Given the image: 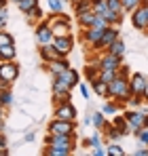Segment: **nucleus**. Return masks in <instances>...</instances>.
Instances as JSON below:
<instances>
[{
    "label": "nucleus",
    "mask_w": 148,
    "mask_h": 156,
    "mask_svg": "<svg viewBox=\"0 0 148 156\" xmlns=\"http://www.w3.org/2000/svg\"><path fill=\"white\" fill-rule=\"evenodd\" d=\"M129 78L117 74V78L108 84V99H114L121 105V110L127 108V99H129Z\"/></svg>",
    "instance_id": "nucleus-1"
},
{
    "label": "nucleus",
    "mask_w": 148,
    "mask_h": 156,
    "mask_svg": "<svg viewBox=\"0 0 148 156\" xmlns=\"http://www.w3.org/2000/svg\"><path fill=\"white\" fill-rule=\"evenodd\" d=\"M47 23H49L53 36H66V34H72V23H70V17L64 15V13H51L49 17H45Z\"/></svg>",
    "instance_id": "nucleus-2"
},
{
    "label": "nucleus",
    "mask_w": 148,
    "mask_h": 156,
    "mask_svg": "<svg viewBox=\"0 0 148 156\" xmlns=\"http://www.w3.org/2000/svg\"><path fill=\"white\" fill-rule=\"evenodd\" d=\"M45 146H53V148L64 150L66 154H72L76 150V135H55V133H49L45 137Z\"/></svg>",
    "instance_id": "nucleus-3"
},
{
    "label": "nucleus",
    "mask_w": 148,
    "mask_h": 156,
    "mask_svg": "<svg viewBox=\"0 0 148 156\" xmlns=\"http://www.w3.org/2000/svg\"><path fill=\"white\" fill-rule=\"evenodd\" d=\"M47 133H55V135H76V122L74 120L53 118L49 125H47Z\"/></svg>",
    "instance_id": "nucleus-4"
},
{
    "label": "nucleus",
    "mask_w": 148,
    "mask_h": 156,
    "mask_svg": "<svg viewBox=\"0 0 148 156\" xmlns=\"http://www.w3.org/2000/svg\"><path fill=\"white\" fill-rule=\"evenodd\" d=\"M104 26H91V27H83V34H80V40H83V44L85 47H89L91 51L95 49V44L99 42V38H102V34H104Z\"/></svg>",
    "instance_id": "nucleus-5"
},
{
    "label": "nucleus",
    "mask_w": 148,
    "mask_h": 156,
    "mask_svg": "<svg viewBox=\"0 0 148 156\" xmlns=\"http://www.w3.org/2000/svg\"><path fill=\"white\" fill-rule=\"evenodd\" d=\"M129 21H131L133 30L148 32V13H146V6H144V2H142L138 9H133V11L129 13Z\"/></svg>",
    "instance_id": "nucleus-6"
},
{
    "label": "nucleus",
    "mask_w": 148,
    "mask_h": 156,
    "mask_svg": "<svg viewBox=\"0 0 148 156\" xmlns=\"http://www.w3.org/2000/svg\"><path fill=\"white\" fill-rule=\"evenodd\" d=\"M53 116L55 118H61V120H78V110L72 101H66V104H57L53 110Z\"/></svg>",
    "instance_id": "nucleus-7"
},
{
    "label": "nucleus",
    "mask_w": 148,
    "mask_h": 156,
    "mask_svg": "<svg viewBox=\"0 0 148 156\" xmlns=\"http://www.w3.org/2000/svg\"><path fill=\"white\" fill-rule=\"evenodd\" d=\"M117 38H121V32H119V26H106L104 30V34H102V38H99V42L95 44V49L93 51H106Z\"/></svg>",
    "instance_id": "nucleus-8"
},
{
    "label": "nucleus",
    "mask_w": 148,
    "mask_h": 156,
    "mask_svg": "<svg viewBox=\"0 0 148 156\" xmlns=\"http://www.w3.org/2000/svg\"><path fill=\"white\" fill-rule=\"evenodd\" d=\"M34 38H36V42H38V47L53 42V32H51L47 19H43V21H38V23L34 26Z\"/></svg>",
    "instance_id": "nucleus-9"
},
{
    "label": "nucleus",
    "mask_w": 148,
    "mask_h": 156,
    "mask_svg": "<svg viewBox=\"0 0 148 156\" xmlns=\"http://www.w3.org/2000/svg\"><path fill=\"white\" fill-rule=\"evenodd\" d=\"M53 49L59 53L61 57H68L70 55V51H72L74 47V36L72 34H66V36H53Z\"/></svg>",
    "instance_id": "nucleus-10"
},
{
    "label": "nucleus",
    "mask_w": 148,
    "mask_h": 156,
    "mask_svg": "<svg viewBox=\"0 0 148 156\" xmlns=\"http://www.w3.org/2000/svg\"><path fill=\"white\" fill-rule=\"evenodd\" d=\"M123 116L127 118V125L131 127V133L144 127V120H146V112H142V110H138V108H131V110L123 112Z\"/></svg>",
    "instance_id": "nucleus-11"
},
{
    "label": "nucleus",
    "mask_w": 148,
    "mask_h": 156,
    "mask_svg": "<svg viewBox=\"0 0 148 156\" xmlns=\"http://www.w3.org/2000/svg\"><path fill=\"white\" fill-rule=\"evenodd\" d=\"M19 63L13 61H0V80H9V82H15L19 78Z\"/></svg>",
    "instance_id": "nucleus-12"
},
{
    "label": "nucleus",
    "mask_w": 148,
    "mask_h": 156,
    "mask_svg": "<svg viewBox=\"0 0 148 156\" xmlns=\"http://www.w3.org/2000/svg\"><path fill=\"white\" fill-rule=\"evenodd\" d=\"M93 61L98 63L99 70H119V66L123 63V57H117V55H110V53L104 51V55H99Z\"/></svg>",
    "instance_id": "nucleus-13"
},
{
    "label": "nucleus",
    "mask_w": 148,
    "mask_h": 156,
    "mask_svg": "<svg viewBox=\"0 0 148 156\" xmlns=\"http://www.w3.org/2000/svg\"><path fill=\"white\" fill-rule=\"evenodd\" d=\"M51 78H57V80H61L70 91H72L74 87H78V82H80V74L72 70V68H68V70H64L61 74H57V76H51Z\"/></svg>",
    "instance_id": "nucleus-14"
},
{
    "label": "nucleus",
    "mask_w": 148,
    "mask_h": 156,
    "mask_svg": "<svg viewBox=\"0 0 148 156\" xmlns=\"http://www.w3.org/2000/svg\"><path fill=\"white\" fill-rule=\"evenodd\" d=\"M144 84H146V76L144 74H140V72L129 74V93L131 95H142Z\"/></svg>",
    "instance_id": "nucleus-15"
},
{
    "label": "nucleus",
    "mask_w": 148,
    "mask_h": 156,
    "mask_svg": "<svg viewBox=\"0 0 148 156\" xmlns=\"http://www.w3.org/2000/svg\"><path fill=\"white\" fill-rule=\"evenodd\" d=\"M68 68H70V63H68L66 57H59V59H55V61H45V70L49 72L51 76H57V74H61V72L68 70Z\"/></svg>",
    "instance_id": "nucleus-16"
},
{
    "label": "nucleus",
    "mask_w": 148,
    "mask_h": 156,
    "mask_svg": "<svg viewBox=\"0 0 148 156\" xmlns=\"http://www.w3.org/2000/svg\"><path fill=\"white\" fill-rule=\"evenodd\" d=\"M98 19H99V15L93 11V9H91V11H85V13H80V15H76V21H78L80 27L98 26Z\"/></svg>",
    "instance_id": "nucleus-17"
},
{
    "label": "nucleus",
    "mask_w": 148,
    "mask_h": 156,
    "mask_svg": "<svg viewBox=\"0 0 148 156\" xmlns=\"http://www.w3.org/2000/svg\"><path fill=\"white\" fill-rule=\"evenodd\" d=\"M99 17H104V21H106L108 26H121V23H123V19H125L123 13H117V11H110V9H106Z\"/></svg>",
    "instance_id": "nucleus-18"
},
{
    "label": "nucleus",
    "mask_w": 148,
    "mask_h": 156,
    "mask_svg": "<svg viewBox=\"0 0 148 156\" xmlns=\"http://www.w3.org/2000/svg\"><path fill=\"white\" fill-rule=\"evenodd\" d=\"M112 127H117V129L121 131V135H123V137H125V135H129V133H131V127L127 125V118H125V116L121 114V112L112 116Z\"/></svg>",
    "instance_id": "nucleus-19"
},
{
    "label": "nucleus",
    "mask_w": 148,
    "mask_h": 156,
    "mask_svg": "<svg viewBox=\"0 0 148 156\" xmlns=\"http://www.w3.org/2000/svg\"><path fill=\"white\" fill-rule=\"evenodd\" d=\"M38 53H40V59L43 61H55V59H59L61 55L53 49V44H43V47H38Z\"/></svg>",
    "instance_id": "nucleus-20"
},
{
    "label": "nucleus",
    "mask_w": 148,
    "mask_h": 156,
    "mask_svg": "<svg viewBox=\"0 0 148 156\" xmlns=\"http://www.w3.org/2000/svg\"><path fill=\"white\" fill-rule=\"evenodd\" d=\"M91 84V91L98 95V97H102V99H108V82H104V80H93V82H89Z\"/></svg>",
    "instance_id": "nucleus-21"
},
{
    "label": "nucleus",
    "mask_w": 148,
    "mask_h": 156,
    "mask_svg": "<svg viewBox=\"0 0 148 156\" xmlns=\"http://www.w3.org/2000/svg\"><path fill=\"white\" fill-rule=\"evenodd\" d=\"M83 76L85 80H89V82H93V80H98L99 78V68L95 61H89L87 66H85V70H83Z\"/></svg>",
    "instance_id": "nucleus-22"
},
{
    "label": "nucleus",
    "mask_w": 148,
    "mask_h": 156,
    "mask_svg": "<svg viewBox=\"0 0 148 156\" xmlns=\"http://www.w3.org/2000/svg\"><path fill=\"white\" fill-rule=\"evenodd\" d=\"M25 17H28V23H30V26H36L38 21H43V19H45V11H43V6L38 4V6H36V9H32Z\"/></svg>",
    "instance_id": "nucleus-23"
},
{
    "label": "nucleus",
    "mask_w": 148,
    "mask_h": 156,
    "mask_svg": "<svg viewBox=\"0 0 148 156\" xmlns=\"http://www.w3.org/2000/svg\"><path fill=\"white\" fill-rule=\"evenodd\" d=\"M125 51H127V44H125L121 38H117L108 49H106V53H110V55H117V57H123L125 55Z\"/></svg>",
    "instance_id": "nucleus-24"
},
{
    "label": "nucleus",
    "mask_w": 148,
    "mask_h": 156,
    "mask_svg": "<svg viewBox=\"0 0 148 156\" xmlns=\"http://www.w3.org/2000/svg\"><path fill=\"white\" fill-rule=\"evenodd\" d=\"M106 122H108V118H106V114H104L102 110L91 114V125H93V129H95V131H102Z\"/></svg>",
    "instance_id": "nucleus-25"
},
{
    "label": "nucleus",
    "mask_w": 148,
    "mask_h": 156,
    "mask_svg": "<svg viewBox=\"0 0 148 156\" xmlns=\"http://www.w3.org/2000/svg\"><path fill=\"white\" fill-rule=\"evenodd\" d=\"M102 112H104L106 116H114V114H119V112H121V105L117 104L114 99H106L104 105H102Z\"/></svg>",
    "instance_id": "nucleus-26"
},
{
    "label": "nucleus",
    "mask_w": 148,
    "mask_h": 156,
    "mask_svg": "<svg viewBox=\"0 0 148 156\" xmlns=\"http://www.w3.org/2000/svg\"><path fill=\"white\" fill-rule=\"evenodd\" d=\"M104 137H102V131H95L93 129V135L89 139H83V148H95V146H102Z\"/></svg>",
    "instance_id": "nucleus-27"
},
{
    "label": "nucleus",
    "mask_w": 148,
    "mask_h": 156,
    "mask_svg": "<svg viewBox=\"0 0 148 156\" xmlns=\"http://www.w3.org/2000/svg\"><path fill=\"white\" fill-rule=\"evenodd\" d=\"M15 44H6V47H0V61H13L15 59Z\"/></svg>",
    "instance_id": "nucleus-28"
},
{
    "label": "nucleus",
    "mask_w": 148,
    "mask_h": 156,
    "mask_svg": "<svg viewBox=\"0 0 148 156\" xmlns=\"http://www.w3.org/2000/svg\"><path fill=\"white\" fill-rule=\"evenodd\" d=\"M40 4V0H19L17 2V9H19V13H24V15H28L32 9H36Z\"/></svg>",
    "instance_id": "nucleus-29"
},
{
    "label": "nucleus",
    "mask_w": 148,
    "mask_h": 156,
    "mask_svg": "<svg viewBox=\"0 0 148 156\" xmlns=\"http://www.w3.org/2000/svg\"><path fill=\"white\" fill-rule=\"evenodd\" d=\"M106 156H125V150L119 141H110L106 146Z\"/></svg>",
    "instance_id": "nucleus-30"
},
{
    "label": "nucleus",
    "mask_w": 148,
    "mask_h": 156,
    "mask_svg": "<svg viewBox=\"0 0 148 156\" xmlns=\"http://www.w3.org/2000/svg\"><path fill=\"white\" fill-rule=\"evenodd\" d=\"M72 6H74V13L80 15V13H85V11H91V9H93V2H91V0H76Z\"/></svg>",
    "instance_id": "nucleus-31"
},
{
    "label": "nucleus",
    "mask_w": 148,
    "mask_h": 156,
    "mask_svg": "<svg viewBox=\"0 0 148 156\" xmlns=\"http://www.w3.org/2000/svg\"><path fill=\"white\" fill-rule=\"evenodd\" d=\"M0 101H2V105H4V108L13 105V101H15L13 91H11V89H2V91H0Z\"/></svg>",
    "instance_id": "nucleus-32"
},
{
    "label": "nucleus",
    "mask_w": 148,
    "mask_h": 156,
    "mask_svg": "<svg viewBox=\"0 0 148 156\" xmlns=\"http://www.w3.org/2000/svg\"><path fill=\"white\" fill-rule=\"evenodd\" d=\"M66 2H68V0H47V4H49V11H51V13H64Z\"/></svg>",
    "instance_id": "nucleus-33"
},
{
    "label": "nucleus",
    "mask_w": 148,
    "mask_h": 156,
    "mask_svg": "<svg viewBox=\"0 0 148 156\" xmlns=\"http://www.w3.org/2000/svg\"><path fill=\"white\" fill-rule=\"evenodd\" d=\"M6 44H15V38H13L11 32L0 30V47H6Z\"/></svg>",
    "instance_id": "nucleus-34"
},
{
    "label": "nucleus",
    "mask_w": 148,
    "mask_h": 156,
    "mask_svg": "<svg viewBox=\"0 0 148 156\" xmlns=\"http://www.w3.org/2000/svg\"><path fill=\"white\" fill-rule=\"evenodd\" d=\"M142 2H144V0H121V4H123V11H125V13H131V11H133V9H138Z\"/></svg>",
    "instance_id": "nucleus-35"
},
{
    "label": "nucleus",
    "mask_w": 148,
    "mask_h": 156,
    "mask_svg": "<svg viewBox=\"0 0 148 156\" xmlns=\"http://www.w3.org/2000/svg\"><path fill=\"white\" fill-rule=\"evenodd\" d=\"M133 135H135V139H138L140 144H144V146H148V127H142V129L133 131Z\"/></svg>",
    "instance_id": "nucleus-36"
},
{
    "label": "nucleus",
    "mask_w": 148,
    "mask_h": 156,
    "mask_svg": "<svg viewBox=\"0 0 148 156\" xmlns=\"http://www.w3.org/2000/svg\"><path fill=\"white\" fill-rule=\"evenodd\" d=\"M51 89H53V93H70V89H68V87H66L61 80H57V78H53Z\"/></svg>",
    "instance_id": "nucleus-37"
},
{
    "label": "nucleus",
    "mask_w": 148,
    "mask_h": 156,
    "mask_svg": "<svg viewBox=\"0 0 148 156\" xmlns=\"http://www.w3.org/2000/svg\"><path fill=\"white\" fill-rule=\"evenodd\" d=\"M117 78V70H99V80H104V82H112Z\"/></svg>",
    "instance_id": "nucleus-38"
},
{
    "label": "nucleus",
    "mask_w": 148,
    "mask_h": 156,
    "mask_svg": "<svg viewBox=\"0 0 148 156\" xmlns=\"http://www.w3.org/2000/svg\"><path fill=\"white\" fill-rule=\"evenodd\" d=\"M78 91H80V97H83L85 101H89V99H91V87H89V84L78 82Z\"/></svg>",
    "instance_id": "nucleus-39"
},
{
    "label": "nucleus",
    "mask_w": 148,
    "mask_h": 156,
    "mask_svg": "<svg viewBox=\"0 0 148 156\" xmlns=\"http://www.w3.org/2000/svg\"><path fill=\"white\" fill-rule=\"evenodd\" d=\"M70 101V93H53V105Z\"/></svg>",
    "instance_id": "nucleus-40"
},
{
    "label": "nucleus",
    "mask_w": 148,
    "mask_h": 156,
    "mask_svg": "<svg viewBox=\"0 0 148 156\" xmlns=\"http://www.w3.org/2000/svg\"><path fill=\"white\" fill-rule=\"evenodd\" d=\"M106 4H108V9H110V11H117V13H123V15H125L121 0H106Z\"/></svg>",
    "instance_id": "nucleus-41"
},
{
    "label": "nucleus",
    "mask_w": 148,
    "mask_h": 156,
    "mask_svg": "<svg viewBox=\"0 0 148 156\" xmlns=\"http://www.w3.org/2000/svg\"><path fill=\"white\" fill-rule=\"evenodd\" d=\"M133 154H135V156H148V146H144V144L138 141V150H135Z\"/></svg>",
    "instance_id": "nucleus-42"
},
{
    "label": "nucleus",
    "mask_w": 148,
    "mask_h": 156,
    "mask_svg": "<svg viewBox=\"0 0 148 156\" xmlns=\"http://www.w3.org/2000/svg\"><path fill=\"white\" fill-rule=\"evenodd\" d=\"M91 154L93 156H106V146H95V148L91 150Z\"/></svg>",
    "instance_id": "nucleus-43"
},
{
    "label": "nucleus",
    "mask_w": 148,
    "mask_h": 156,
    "mask_svg": "<svg viewBox=\"0 0 148 156\" xmlns=\"http://www.w3.org/2000/svg\"><path fill=\"white\" fill-rule=\"evenodd\" d=\"M0 150H9V141H6L4 131H0Z\"/></svg>",
    "instance_id": "nucleus-44"
},
{
    "label": "nucleus",
    "mask_w": 148,
    "mask_h": 156,
    "mask_svg": "<svg viewBox=\"0 0 148 156\" xmlns=\"http://www.w3.org/2000/svg\"><path fill=\"white\" fill-rule=\"evenodd\" d=\"M0 21H2V23H6V21H9V11H6V6H2V9H0Z\"/></svg>",
    "instance_id": "nucleus-45"
},
{
    "label": "nucleus",
    "mask_w": 148,
    "mask_h": 156,
    "mask_svg": "<svg viewBox=\"0 0 148 156\" xmlns=\"http://www.w3.org/2000/svg\"><path fill=\"white\" fill-rule=\"evenodd\" d=\"M142 97H144V104H148V78H146V84H144V91H142Z\"/></svg>",
    "instance_id": "nucleus-46"
},
{
    "label": "nucleus",
    "mask_w": 148,
    "mask_h": 156,
    "mask_svg": "<svg viewBox=\"0 0 148 156\" xmlns=\"http://www.w3.org/2000/svg\"><path fill=\"white\" fill-rule=\"evenodd\" d=\"M4 120H6V114H4V110H0V129L4 131Z\"/></svg>",
    "instance_id": "nucleus-47"
},
{
    "label": "nucleus",
    "mask_w": 148,
    "mask_h": 156,
    "mask_svg": "<svg viewBox=\"0 0 148 156\" xmlns=\"http://www.w3.org/2000/svg\"><path fill=\"white\" fill-rule=\"evenodd\" d=\"M11 84H13V82H9V80H0V91H2V89H11Z\"/></svg>",
    "instance_id": "nucleus-48"
},
{
    "label": "nucleus",
    "mask_w": 148,
    "mask_h": 156,
    "mask_svg": "<svg viewBox=\"0 0 148 156\" xmlns=\"http://www.w3.org/2000/svg\"><path fill=\"white\" fill-rule=\"evenodd\" d=\"M83 125H91V114H87V116L83 118Z\"/></svg>",
    "instance_id": "nucleus-49"
},
{
    "label": "nucleus",
    "mask_w": 148,
    "mask_h": 156,
    "mask_svg": "<svg viewBox=\"0 0 148 156\" xmlns=\"http://www.w3.org/2000/svg\"><path fill=\"white\" fill-rule=\"evenodd\" d=\"M24 139H25V141H32V139H34V133H25Z\"/></svg>",
    "instance_id": "nucleus-50"
},
{
    "label": "nucleus",
    "mask_w": 148,
    "mask_h": 156,
    "mask_svg": "<svg viewBox=\"0 0 148 156\" xmlns=\"http://www.w3.org/2000/svg\"><path fill=\"white\" fill-rule=\"evenodd\" d=\"M6 4H9V0H0V9H2V6H6Z\"/></svg>",
    "instance_id": "nucleus-51"
},
{
    "label": "nucleus",
    "mask_w": 148,
    "mask_h": 156,
    "mask_svg": "<svg viewBox=\"0 0 148 156\" xmlns=\"http://www.w3.org/2000/svg\"><path fill=\"white\" fill-rule=\"evenodd\" d=\"M9 154V150H0V156H6Z\"/></svg>",
    "instance_id": "nucleus-52"
},
{
    "label": "nucleus",
    "mask_w": 148,
    "mask_h": 156,
    "mask_svg": "<svg viewBox=\"0 0 148 156\" xmlns=\"http://www.w3.org/2000/svg\"><path fill=\"white\" fill-rule=\"evenodd\" d=\"M144 127H148V112H146V120H144Z\"/></svg>",
    "instance_id": "nucleus-53"
},
{
    "label": "nucleus",
    "mask_w": 148,
    "mask_h": 156,
    "mask_svg": "<svg viewBox=\"0 0 148 156\" xmlns=\"http://www.w3.org/2000/svg\"><path fill=\"white\" fill-rule=\"evenodd\" d=\"M144 6H146V13H148V0H144Z\"/></svg>",
    "instance_id": "nucleus-54"
},
{
    "label": "nucleus",
    "mask_w": 148,
    "mask_h": 156,
    "mask_svg": "<svg viewBox=\"0 0 148 156\" xmlns=\"http://www.w3.org/2000/svg\"><path fill=\"white\" fill-rule=\"evenodd\" d=\"M4 26H6V23H2V21H0V30H4Z\"/></svg>",
    "instance_id": "nucleus-55"
},
{
    "label": "nucleus",
    "mask_w": 148,
    "mask_h": 156,
    "mask_svg": "<svg viewBox=\"0 0 148 156\" xmlns=\"http://www.w3.org/2000/svg\"><path fill=\"white\" fill-rule=\"evenodd\" d=\"M0 110H6V108H4V105H2V101H0Z\"/></svg>",
    "instance_id": "nucleus-56"
},
{
    "label": "nucleus",
    "mask_w": 148,
    "mask_h": 156,
    "mask_svg": "<svg viewBox=\"0 0 148 156\" xmlns=\"http://www.w3.org/2000/svg\"><path fill=\"white\" fill-rule=\"evenodd\" d=\"M91 2H93V4H95V2H102V0H91Z\"/></svg>",
    "instance_id": "nucleus-57"
},
{
    "label": "nucleus",
    "mask_w": 148,
    "mask_h": 156,
    "mask_svg": "<svg viewBox=\"0 0 148 156\" xmlns=\"http://www.w3.org/2000/svg\"><path fill=\"white\" fill-rule=\"evenodd\" d=\"M11 2H15V4H17V2H19V0H11Z\"/></svg>",
    "instance_id": "nucleus-58"
},
{
    "label": "nucleus",
    "mask_w": 148,
    "mask_h": 156,
    "mask_svg": "<svg viewBox=\"0 0 148 156\" xmlns=\"http://www.w3.org/2000/svg\"><path fill=\"white\" fill-rule=\"evenodd\" d=\"M0 131H2V129H0Z\"/></svg>",
    "instance_id": "nucleus-59"
}]
</instances>
